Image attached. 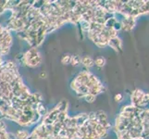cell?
Listing matches in <instances>:
<instances>
[{"label":"cell","instance_id":"cell-17","mask_svg":"<svg viewBox=\"0 0 149 139\" xmlns=\"http://www.w3.org/2000/svg\"><path fill=\"white\" fill-rule=\"evenodd\" d=\"M81 63V58L77 55H72L71 56V59H70V64L72 66H78Z\"/></svg>","mask_w":149,"mask_h":139},{"label":"cell","instance_id":"cell-26","mask_svg":"<svg viewBox=\"0 0 149 139\" xmlns=\"http://www.w3.org/2000/svg\"><path fill=\"white\" fill-rule=\"evenodd\" d=\"M7 139H17V137L15 136V133L7 132Z\"/></svg>","mask_w":149,"mask_h":139},{"label":"cell","instance_id":"cell-20","mask_svg":"<svg viewBox=\"0 0 149 139\" xmlns=\"http://www.w3.org/2000/svg\"><path fill=\"white\" fill-rule=\"evenodd\" d=\"M81 85H81L79 81H77L76 79H74L72 82H71V84H70V87H71V89L74 90V91H76V90L78 89L80 86H81Z\"/></svg>","mask_w":149,"mask_h":139},{"label":"cell","instance_id":"cell-2","mask_svg":"<svg viewBox=\"0 0 149 139\" xmlns=\"http://www.w3.org/2000/svg\"><path fill=\"white\" fill-rule=\"evenodd\" d=\"M145 94V92L140 90V89H135L134 91H132V95H131V100H132V104L133 107L138 108L141 105V101H142V97Z\"/></svg>","mask_w":149,"mask_h":139},{"label":"cell","instance_id":"cell-22","mask_svg":"<svg viewBox=\"0 0 149 139\" xmlns=\"http://www.w3.org/2000/svg\"><path fill=\"white\" fill-rule=\"evenodd\" d=\"M9 34V32L7 30V28L5 26H2V25H0V39H2L5 35Z\"/></svg>","mask_w":149,"mask_h":139},{"label":"cell","instance_id":"cell-10","mask_svg":"<svg viewBox=\"0 0 149 139\" xmlns=\"http://www.w3.org/2000/svg\"><path fill=\"white\" fill-rule=\"evenodd\" d=\"M35 111H36L41 117H44L45 115L47 114V108L44 106V104L42 102H39L37 104V108H36V110H35Z\"/></svg>","mask_w":149,"mask_h":139},{"label":"cell","instance_id":"cell-19","mask_svg":"<svg viewBox=\"0 0 149 139\" xmlns=\"http://www.w3.org/2000/svg\"><path fill=\"white\" fill-rule=\"evenodd\" d=\"M42 119V117H41L36 111H34L33 115L32 117V120H31V125L32 124H35V123H37L38 122H40V120Z\"/></svg>","mask_w":149,"mask_h":139},{"label":"cell","instance_id":"cell-13","mask_svg":"<svg viewBox=\"0 0 149 139\" xmlns=\"http://www.w3.org/2000/svg\"><path fill=\"white\" fill-rule=\"evenodd\" d=\"M94 62L97 67H99V68H103V67L106 65L107 60H106V59L104 58V57H97L95 59H94Z\"/></svg>","mask_w":149,"mask_h":139},{"label":"cell","instance_id":"cell-16","mask_svg":"<svg viewBox=\"0 0 149 139\" xmlns=\"http://www.w3.org/2000/svg\"><path fill=\"white\" fill-rule=\"evenodd\" d=\"M71 56H72V55H70V54H69V53L64 54V55L62 56V58H61V63L64 64V65H67V64L70 63Z\"/></svg>","mask_w":149,"mask_h":139},{"label":"cell","instance_id":"cell-11","mask_svg":"<svg viewBox=\"0 0 149 139\" xmlns=\"http://www.w3.org/2000/svg\"><path fill=\"white\" fill-rule=\"evenodd\" d=\"M17 139H28L30 136V133L26 130H18L17 133H15Z\"/></svg>","mask_w":149,"mask_h":139},{"label":"cell","instance_id":"cell-3","mask_svg":"<svg viewBox=\"0 0 149 139\" xmlns=\"http://www.w3.org/2000/svg\"><path fill=\"white\" fill-rule=\"evenodd\" d=\"M107 45L110 46L112 49H114L116 52H120L122 50V41L119 36L110 38L109 43H107Z\"/></svg>","mask_w":149,"mask_h":139},{"label":"cell","instance_id":"cell-25","mask_svg":"<svg viewBox=\"0 0 149 139\" xmlns=\"http://www.w3.org/2000/svg\"><path fill=\"white\" fill-rule=\"evenodd\" d=\"M114 99H115V101H117V102H120L122 99H123V96H122V94H117V95H115V96H114Z\"/></svg>","mask_w":149,"mask_h":139},{"label":"cell","instance_id":"cell-15","mask_svg":"<svg viewBox=\"0 0 149 139\" xmlns=\"http://www.w3.org/2000/svg\"><path fill=\"white\" fill-rule=\"evenodd\" d=\"M79 23L81 24V30L84 31V32H85V33L89 32V30H90V22H85V20H81Z\"/></svg>","mask_w":149,"mask_h":139},{"label":"cell","instance_id":"cell-7","mask_svg":"<svg viewBox=\"0 0 149 139\" xmlns=\"http://www.w3.org/2000/svg\"><path fill=\"white\" fill-rule=\"evenodd\" d=\"M75 119H76L77 127L79 128L81 126H83L85 121L88 120V115H87V113H80V114L75 116Z\"/></svg>","mask_w":149,"mask_h":139},{"label":"cell","instance_id":"cell-21","mask_svg":"<svg viewBox=\"0 0 149 139\" xmlns=\"http://www.w3.org/2000/svg\"><path fill=\"white\" fill-rule=\"evenodd\" d=\"M95 97L96 96H93V95H91V94H87V95H85L84 96V100L86 101V102H88V103H93V102H95Z\"/></svg>","mask_w":149,"mask_h":139},{"label":"cell","instance_id":"cell-24","mask_svg":"<svg viewBox=\"0 0 149 139\" xmlns=\"http://www.w3.org/2000/svg\"><path fill=\"white\" fill-rule=\"evenodd\" d=\"M7 124L3 120H0V130L1 131H7Z\"/></svg>","mask_w":149,"mask_h":139},{"label":"cell","instance_id":"cell-6","mask_svg":"<svg viewBox=\"0 0 149 139\" xmlns=\"http://www.w3.org/2000/svg\"><path fill=\"white\" fill-rule=\"evenodd\" d=\"M81 63L83 64L84 67H86L87 69L92 68V67L95 65L94 59L90 56H84V57H83V58H81Z\"/></svg>","mask_w":149,"mask_h":139},{"label":"cell","instance_id":"cell-14","mask_svg":"<svg viewBox=\"0 0 149 139\" xmlns=\"http://www.w3.org/2000/svg\"><path fill=\"white\" fill-rule=\"evenodd\" d=\"M137 10L140 16L143 14H147L148 13V1H145V3H143Z\"/></svg>","mask_w":149,"mask_h":139},{"label":"cell","instance_id":"cell-9","mask_svg":"<svg viewBox=\"0 0 149 139\" xmlns=\"http://www.w3.org/2000/svg\"><path fill=\"white\" fill-rule=\"evenodd\" d=\"M31 120H32V118L31 117H28V116H25V115H22L19 119H18V122L17 123L22 126H24V127H27V126H31Z\"/></svg>","mask_w":149,"mask_h":139},{"label":"cell","instance_id":"cell-27","mask_svg":"<svg viewBox=\"0 0 149 139\" xmlns=\"http://www.w3.org/2000/svg\"><path fill=\"white\" fill-rule=\"evenodd\" d=\"M3 62H4V61H3V59H2V58H1V56H0V66H1V65L3 64Z\"/></svg>","mask_w":149,"mask_h":139},{"label":"cell","instance_id":"cell-28","mask_svg":"<svg viewBox=\"0 0 149 139\" xmlns=\"http://www.w3.org/2000/svg\"><path fill=\"white\" fill-rule=\"evenodd\" d=\"M41 77H42V78H43V77H45V73H41Z\"/></svg>","mask_w":149,"mask_h":139},{"label":"cell","instance_id":"cell-1","mask_svg":"<svg viewBox=\"0 0 149 139\" xmlns=\"http://www.w3.org/2000/svg\"><path fill=\"white\" fill-rule=\"evenodd\" d=\"M121 24V30L125 32H131L135 27L136 19L130 17V16H123L122 20H120Z\"/></svg>","mask_w":149,"mask_h":139},{"label":"cell","instance_id":"cell-12","mask_svg":"<svg viewBox=\"0 0 149 139\" xmlns=\"http://www.w3.org/2000/svg\"><path fill=\"white\" fill-rule=\"evenodd\" d=\"M56 107L58 109L59 112H61V111H67V110H68V107H69V102L67 101V100H62V101H60Z\"/></svg>","mask_w":149,"mask_h":139},{"label":"cell","instance_id":"cell-4","mask_svg":"<svg viewBox=\"0 0 149 139\" xmlns=\"http://www.w3.org/2000/svg\"><path fill=\"white\" fill-rule=\"evenodd\" d=\"M41 63H42V57H41V54L37 55L32 58L31 59H29L25 65H27L28 67H31V68H36L38 67Z\"/></svg>","mask_w":149,"mask_h":139},{"label":"cell","instance_id":"cell-8","mask_svg":"<svg viewBox=\"0 0 149 139\" xmlns=\"http://www.w3.org/2000/svg\"><path fill=\"white\" fill-rule=\"evenodd\" d=\"M104 91H105V86L103 85H95L93 87H91V88H89V94L96 96L97 95L101 94V93H103Z\"/></svg>","mask_w":149,"mask_h":139},{"label":"cell","instance_id":"cell-5","mask_svg":"<svg viewBox=\"0 0 149 139\" xmlns=\"http://www.w3.org/2000/svg\"><path fill=\"white\" fill-rule=\"evenodd\" d=\"M90 73H90L89 71H81V73L78 75H77V77H76L75 79L77 81H79L80 83L84 85L86 83V82H87V80H88Z\"/></svg>","mask_w":149,"mask_h":139},{"label":"cell","instance_id":"cell-23","mask_svg":"<svg viewBox=\"0 0 149 139\" xmlns=\"http://www.w3.org/2000/svg\"><path fill=\"white\" fill-rule=\"evenodd\" d=\"M113 29H114L115 31H117V32H119L120 30H121V24H120V20H117L114 25H113Z\"/></svg>","mask_w":149,"mask_h":139},{"label":"cell","instance_id":"cell-18","mask_svg":"<svg viewBox=\"0 0 149 139\" xmlns=\"http://www.w3.org/2000/svg\"><path fill=\"white\" fill-rule=\"evenodd\" d=\"M68 117V112L67 111H61L58 113V119H56V122H62L65 121L66 118Z\"/></svg>","mask_w":149,"mask_h":139}]
</instances>
